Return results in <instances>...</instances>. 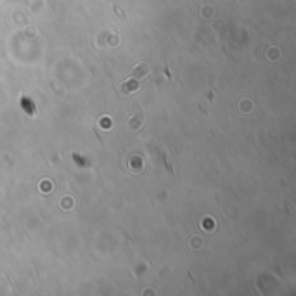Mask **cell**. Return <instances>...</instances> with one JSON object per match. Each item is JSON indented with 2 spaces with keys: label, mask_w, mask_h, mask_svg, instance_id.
<instances>
[{
  "label": "cell",
  "mask_w": 296,
  "mask_h": 296,
  "mask_svg": "<svg viewBox=\"0 0 296 296\" xmlns=\"http://www.w3.org/2000/svg\"><path fill=\"white\" fill-rule=\"evenodd\" d=\"M23 106L26 108V113H30V114H33V113H35V104L31 106V104H30V100H28V99H23Z\"/></svg>",
  "instance_id": "6da1fadb"
}]
</instances>
